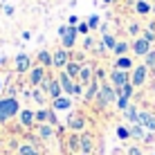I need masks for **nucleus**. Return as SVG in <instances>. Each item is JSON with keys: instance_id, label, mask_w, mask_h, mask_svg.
<instances>
[{"instance_id": "nucleus-31", "label": "nucleus", "mask_w": 155, "mask_h": 155, "mask_svg": "<svg viewBox=\"0 0 155 155\" xmlns=\"http://www.w3.org/2000/svg\"><path fill=\"white\" fill-rule=\"evenodd\" d=\"M133 92H135V85H133V83H126L124 88L117 90V97H126V99H130V97H133Z\"/></svg>"}, {"instance_id": "nucleus-19", "label": "nucleus", "mask_w": 155, "mask_h": 155, "mask_svg": "<svg viewBox=\"0 0 155 155\" xmlns=\"http://www.w3.org/2000/svg\"><path fill=\"white\" fill-rule=\"evenodd\" d=\"M72 108V97H65V94H63V97H58V99H54L52 101V110H70Z\"/></svg>"}, {"instance_id": "nucleus-1", "label": "nucleus", "mask_w": 155, "mask_h": 155, "mask_svg": "<svg viewBox=\"0 0 155 155\" xmlns=\"http://www.w3.org/2000/svg\"><path fill=\"white\" fill-rule=\"evenodd\" d=\"M20 115V104L16 97H0V124Z\"/></svg>"}, {"instance_id": "nucleus-33", "label": "nucleus", "mask_w": 155, "mask_h": 155, "mask_svg": "<svg viewBox=\"0 0 155 155\" xmlns=\"http://www.w3.org/2000/svg\"><path fill=\"white\" fill-rule=\"evenodd\" d=\"M117 137H119V140H130V128L117 126Z\"/></svg>"}, {"instance_id": "nucleus-14", "label": "nucleus", "mask_w": 155, "mask_h": 155, "mask_svg": "<svg viewBox=\"0 0 155 155\" xmlns=\"http://www.w3.org/2000/svg\"><path fill=\"white\" fill-rule=\"evenodd\" d=\"M140 126H144L146 130L155 133V113H148V110H140Z\"/></svg>"}, {"instance_id": "nucleus-20", "label": "nucleus", "mask_w": 155, "mask_h": 155, "mask_svg": "<svg viewBox=\"0 0 155 155\" xmlns=\"http://www.w3.org/2000/svg\"><path fill=\"white\" fill-rule=\"evenodd\" d=\"M20 124H23L25 128H31V126H34L36 124V117H34V110H29V108H23V110H20Z\"/></svg>"}, {"instance_id": "nucleus-41", "label": "nucleus", "mask_w": 155, "mask_h": 155, "mask_svg": "<svg viewBox=\"0 0 155 155\" xmlns=\"http://www.w3.org/2000/svg\"><path fill=\"white\" fill-rule=\"evenodd\" d=\"M128 155H142V148L140 146H130L128 148Z\"/></svg>"}, {"instance_id": "nucleus-38", "label": "nucleus", "mask_w": 155, "mask_h": 155, "mask_svg": "<svg viewBox=\"0 0 155 155\" xmlns=\"http://www.w3.org/2000/svg\"><path fill=\"white\" fill-rule=\"evenodd\" d=\"M97 25H99V16H90V18H88V27L94 29Z\"/></svg>"}, {"instance_id": "nucleus-11", "label": "nucleus", "mask_w": 155, "mask_h": 155, "mask_svg": "<svg viewBox=\"0 0 155 155\" xmlns=\"http://www.w3.org/2000/svg\"><path fill=\"white\" fill-rule=\"evenodd\" d=\"M68 128H70L72 133H81L85 128V117L81 113H70L68 115Z\"/></svg>"}, {"instance_id": "nucleus-13", "label": "nucleus", "mask_w": 155, "mask_h": 155, "mask_svg": "<svg viewBox=\"0 0 155 155\" xmlns=\"http://www.w3.org/2000/svg\"><path fill=\"white\" fill-rule=\"evenodd\" d=\"M130 50H133V54H137V56H146L148 52H151V43L144 38V36H140V38H135V41H133Z\"/></svg>"}, {"instance_id": "nucleus-24", "label": "nucleus", "mask_w": 155, "mask_h": 155, "mask_svg": "<svg viewBox=\"0 0 155 155\" xmlns=\"http://www.w3.org/2000/svg\"><path fill=\"white\" fill-rule=\"evenodd\" d=\"M124 117L130 121V124H140V110H137L135 106H128V108L124 110Z\"/></svg>"}, {"instance_id": "nucleus-45", "label": "nucleus", "mask_w": 155, "mask_h": 155, "mask_svg": "<svg viewBox=\"0 0 155 155\" xmlns=\"http://www.w3.org/2000/svg\"><path fill=\"white\" fill-rule=\"evenodd\" d=\"M2 88H5V85H2V74H0V92H2Z\"/></svg>"}, {"instance_id": "nucleus-23", "label": "nucleus", "mask_w": 155, "mask_h": 155, "mask_svg": "<svg viewBox=\"0 0 155 155\" xmlns=\"http://www.w3.org/2000/svg\"><path fill=\"white\" fill-rule=\"evenodd\" d=\"M36 61H38V65H43L45 70L52 68V52L50 50H41L38 54H36Z\"/></svg>"}, {"instance_id": "nucleus-28", "label": "nucleus", "mask_w": 155, "mask_h": 155, "mask_svg": "<svg viewBox=\"0 0 155 155\" xmlns=\"http://www.w3.org/2000/svg\"><path fill=\"white\" fill-rule=\"evenodd\" d=\"M128 50H130V45H128L126 41H117V45H115V50H113V52H115V56L119 58V56H126V52H128Z\"/></svg>"}, {"instance_id": "nucleus-27", "label": "nucleus", "mask_w": 155, "mask_h": 155, "mask_svg": "<svg viewBox=\"0 0 155 155\" xmlns=\"http://www.w3.org/2000/svg\"><path fill=\"white\" fill-rule=\"evenodd\" d=\"M130 137H133V140H142V142H144V137H146V130H144V126L133 124V126H130Z\"/></svg>"}, {"instance_id": "nucleus-10", "label": "nucleus", "mask_w": 155, "mask_h": 155, "mask_svg": "<svg viewBox=\"0 0 155 155\" xmlns=\"http://www.w3.org/2000/svg\"><path fill=\"white\" fill-rule=\"evenodd\" d=\"M146 77H148V68L146 65H135L133 68V74H130V83L135 88H140V85L146 83Z\"/></svg>"}, {"instance_id": "nucleus-47", "label": "nucleus", "mask_w": 155, "mask_h": 155, "mask_svg": "<svg viewBox=\"0 0 155 155\" xmlns=\"http://www.w3.org/2000/svg\"><path fill=\"white\" fill-rule=\"evenodd\" d=\"M104 2H110V0H104Z\"/></svg>"}, {"instance_id": "nucleus-35", "label": "nucleus", "mask_w": 155, "mask_h": 155, "mask_svg": "<svg viewBox=\"0 0 155 155\" xmlns=\"http://www.w3.org/2000/svg\"><path fill=\"white\" fill-rule=\"evenodd\" d=\"M128 106H130V99H126V97H117V108H119L121 113H124Z\"/></svg>"}, {"instance_id": "nucleus-40", "label": "nucleus", "mask_w": 155, "mask_h": 155, "mask_svg": "<svg viewBox=\"0 0 155 155\" xmlns=\"http://www.w3.org/2000/svg\"><path fill=\"white\" fill-rule=\"evenodd\" d=\"M128 34H133V36L140 34V25H137V23H130V25H128Z\"/></svg>"}, {"instance_id": "nucleus-15", "label": "nucleus", "mask_w": 155, "mask_h": 155, "mask_svg": "<svg viewBox=\"0 0 155 155\" xmlns=\"http://www.w3.org/2000/svg\"><path fill=\"white\" fill-rule=\"evenodd\" d=\"M79 144H81V155H90L94 151V142H92L90 133H81L79 135Z\"/></svg>"}, {"instance_id": "nucleus-44", "label": "nucleus", "mask_w": 155, "mask_h": 155, "mask_svg": "<svg viewBox=\"0 0 155 155\" xmlns=\"http://www.w3.org/2000/svg\"><path fill=\"white\" fill-rule=\"evenodd\" d=\"M5 14H7V16H14V7H5Z\"/></svg>"}, {"instance_id": "nucleus-46", "label": "nucleus", "mask_w": 155, "mask_h": 155, "mask_svg": "<svg viewBox=\"0 0 155 155\" xmlns=\"http://www.w3.org/2000/svg\"><path fill=\"white\" fill-rule=\"evenodd\" d=\"M151 12H153V14H155V7H153V9H151Z\"/></svg>"}, {"instance_id": "nucleus-7", "label": "nucleus", "mask_w": 155, "mask_h": 155, "mask_svg": "<svg viewBox=\"0 0 155 155\" xmlns=\"http://www.w3.org/2000/svg\"><path fill=\"white\" fill-rule=\"evenodd\" d=\"M27 74H29V77H27L29 85H31V88H38V85L43 83V79L47 77V70H45L43 65H34V68H31V70H29Z\"/></svg>"}, {"instance_id": "nucleus-42", "label": "nucleus", "mask_w": 155, "mask_h": 155, "mask_svg": "<svg viewBox=\"0 0 155 155\" xmlns=\"http://www.w3.org/2000/svg\"><path fill=\"white\" fill-rule=\"evenodd\" d=\"M153 140H155V135H153V133H148V135L144 137V142H146V144H148V142H153Z\"/></svg>"}, {"instance_id": "nucleus-37", "label": "nucleus", "mask_w": 155, "mask_h": 155, "mask_svg": "<svg viewBox=\"0 0 155 155\" xmlns=\"http://www.w3.org/2000/svg\"><path fill=\"white\" fill-rule=\"evenodd\" d=\"M92 47H94V38H92V36H85V38H83V50L88 52V50H92Z\"/></svg>"}, {"instance_id": "nucleus-3", "label": "nucleus", "mask_w": 155, "mask_h": 155, "mask_svg": "<svg viewBox=\"0 0 155 155\" xmlns=\"http://www.w3.org/2000/svg\"><path fill=\"white\" fill-rule=\"evenodd\" d=\"M77 27H70V25H63V27H58V36H61V47L63 50L70 52L74 47V41H77Z\"/></svg>"}, {"instance_id": "nucleus-26", "label": "nucleus", "mask_w": 155, "mask_h": 155, "mask_svg": "<svg viewBox=\"0 0 155 155\" xmlns=\"http://www.w3.org/2000/svg\"><path fill=\"white\" fill-rule=\"evenodd\" d=\"M29 97L36 101V104H41V106H45L47 104V94L43 92L41 88H31V92H29Z\"/></svg>"}, {"instance_id": "nucleus-22", "label": "nucleus", "mask_w": 155, "mask_h": 155, "mask_svg": "<svg viewBox=\"0 0 155 155\" xmlns=\"http://www.w3.org/2000/svg\"><path fill=\"white\" fill-rule=\"evenodd\" d=\"M18 155H41V148H38V144L25 142L18 146Z\"/></svg>"}, {"instance_id": "nucleus-17", "label": "nucleus", "mask_w": 155, "mask_h": 155, "mask_svg": "<svg viewBox=\"0 0 155 155\" xmlns=\"http://www.w3.org/2000/svg\"><path fill=\"white\" fill-rule=\"evenodd\" d=\"M81 68H83L81 61H72V58H70V63L65 65V70H63V72H65L70 79H74V81H77V79H79V72H81Z\"/></svg>"}, {"instance_id": "nucleus-36", "label": "nucleus", "mask_w": 155, "mask_h": 155, "mask_svg": "<svg viewBox=\"0 0 155 155\" xmlns=\"http://www.w3.org/2000/svg\"><path fill=\"white\" fill-rule=\"evenodd\" d=\"M153 29H155V25H151V27L144 31V38H146L148 43H153V41H155V31H153Z\"/></svg>"}, {"instance_id": "nucleus-34", "label": "nucleus", "mask_w": 155, "mask_h": 155, "mask_svg": "<svg viewBox=\"0 0 155 155\" xmlns=\"http://www.w3.org/2000/svg\"><path fill=\"white\" fill-rule=\"evenodd\" d=\"M144 65H146V68H153V70H155V50H151L146 56H144Z\"/></svg>"}, {"instance_id": "nucleus-8", "label": "nucleus", "mask_w": 155, "mask_h": 155, "mask_svg": "<svg viewBox=\"0 0 155 155\" xmlns=\"http://www.w3.org/2000/svg\"><path fill=\"white\" fill-rule=\"evenodd\" d=\"M36 117V124H52V126H56V113L52 108H38L34 113Z\"/></svg>"}, {"instance_id": "nucleus-43", "label": "nucleus", "mask_w": 155, "mask_h": 155, "mask_svg": "<svg viewBox=\"0 0 155 155\" xmlns=\"http://www.w3.org/2000/svg\"><path fill=\"white\" fill-rule=\"evenodd\" d=\"M77 23H79V18H77V16H70V27H74Z\"/></svg>"}, {"instance_id": "nucleus-5", "label": "nucleus", "mask_w": 155, "mask_h": 155, "mask_svg": "<svg viewBox=\"0 0 155 155\" xmlns=\"http://www.w3.org/2000/svg\"><path fill=\"white\" fill-rule=\"evenodd\" d=\"M126 83H130V74L113 68V70H110V85H113L115 90H119V88H124Z\"/></svg>"}, {"instance_id": "nucleus-16", "label": "nucleus", "mask_w": 155, "mask_h": 155, "mask_svg": "<svg viewBox=\"0 0 155 155\" xmlns=\"http://www.w3.org/2000/svg\"><path fill=\"white\" fill-rule=\"evenodd\" d=\"M99 88H101V83L97 81V79H94L92 83H88V85H85V90H83V99L85 101H94V99H97V94H99Z\"/></svg>"}, {"instance_id": "nucleus-30", "label": "nucleus", "mask_w": 155, "mask_h": 155, "mask_svg": "<svg viewBox=\"0 0 155 155\" xmlns=\"http://www.w3.org/2000/svg\"><path fill=\"white\" fill-rule=\"evenodd\" d=\"M101 45H104V50H115L117 38H115L113 34H104V38H101Z\"/></svg>"}, {"instance_id": "nucleus-2", "label": "nucleus", "mask_w": 155, "mask_h": 155, "mask_svg": "<svg viewBox=\"0 0 155 155\" xmlns=\"http://www.w3.org/2000/svg\"><path fill=\"white\" fill-rule=\"evenodd\" d=\"M94 101H97L99 108H108L110 104H117V90L110 83H101L99 94H97V99H94Z\"/></svg>"}, {"instance_id": "nucleus-12", "label": "nucleus", "mask_w": 155, "mask_h": 155, "mask_svg": "<svg viewBox=\"0 0 155 155\" xmlns=\"http://www.w3.org/2000/svg\"><path fill=\"white\" fill-rule=\"evenodd\" d=\"M94 81V68H92V63H83V68H81V72H79V79H77V83H81L83 88L88 83H92Z\"/></svg>"}, {"instance_id": "nucleus-21", "label": "nucleus", "mask_w": 155, "mask_h": 155, "mask_svg": "<svg viewBox=\"0 0 155 155\" xmlns=\"http://www.w3.org/2000/svg\"><path fill=\"white\" fill-rule=\"evenodd\" d=\"M47 97H50V101H54L58 97H63V90H61V83H58V79L54 77L50 83V88H47Z\"/></svg>"}, {"instance_id": "nucleus-39", "label": "nucleus", "mask_w": 155, "mask_h": 155, "mask_svg": "<svg viewBox=\"0 0 155 155\" xmlns=\"http://www.w3.org/2000/svg\"><path fill=\"white\" fill-rule=\"evenodd\" d=\"M88 29H90L88 23H79V25H77V31H79V34H85V36H88Z\"/></svg>"}, {"instance_id": "nucleus-29", "label": "nucleus", "mask_w": 155, "mask_h": 155, "mask_svg": "<svg viewBox=\"0 0 155 155\" xmlns=\"http://www.w3.org/2000/svg\"><path fill=\"white\" fill-rule=\"evenodd\" d=\"M68 151H70V153H77V151L81 153V144H79V135H77V133L68 140Z\"/></svg>"}, {"instance_id": "nucleus-32", "label": "nucleus", "mask_w": 155, "mask_h": 155, "mask_svg": "<svg viewBox=\"0 0 155 155\" xmlns=\"http://www.w3.org/2000/svg\"><path fill=\"white\" fill-rule=\"evenodd\" d=\"M135 12L140 14V16H146L148 12H151V7H148V2H144V0H140V2L135 5Z\"/></svg>"}, {"instance_id": "nucleus-18", "label": "nucleus", "mask_w": 155, "mask_h": 155, "mask_svg": "<svg viewBox=\"0 0 155 155\" xmlns=\"http://www.w3.org/2000/svg\"><path fill=\"white\" fill-rule=\"evenodd\" d=\"M36 135L41 140H52L54 137V126L52 124H36Z\"/></svg>"}, {"instance_id": "nucleus-6", "label": "nucleus", "mask_w": 155, "mask_h": 155, "mask_svg": "<svg viewBox=\"0 0 155 155\" xmlns=\"http://www.w3.org/2000/svg\"><path fill=\"white\" fill-rule=\"evenodd\" d=\"M70 52L63 50V47H58V50L52 54V68H56V70H65V65L70 63Z\"/></svg>"}, {"instance_id": "nucleus-9", "label": "nucleus", "mask_w": 155, "mask_h": 155, "mask_svg": "<svg viewBox=\"0 0 155 155\" xmlns=\"http://www.w3.org/2000/svg\"><path fill=\"white\" fill-rule=\"evenodd\" d=\"M58 83H61V90H63V94H65V97H74V85H77V81H74V79H70L68 77L65 72H58Z\"/></svg>"}, {"instance_id": "nucleus-25", "label": "nucleus", "mask_w": 155, "mask_h": 155, "mask_svg": "<svg viewBox=\"0 0 155 155\" xmlns=\"http://www.w3.org/2000/svg\"><path fill=\"white\" fill-rule=\"evenodd\" d=\"M133 68V58H128V56H119L115 61V70H124V72H128Z\"/></svg>"}, {"instance_id": "nucleus-4", "label": "nucleus", "mask_w": 155, "mask_h": 155, "mask_svg": "<svg viewBox=\"0 0 155 155\" xmlns=\"http://www.w3.org/2000/svg\"><path fill=\"white\" fill-rule=\"evenodd\" d=\"M31 68H34V65H31V56L29 54H25V52L16 54V58H14V70L18 72V74H27Z\"/></svg>"}]
</instances>
